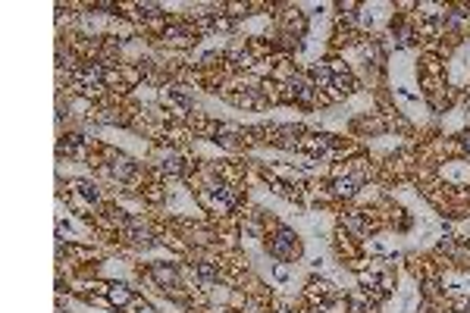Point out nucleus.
Returning <instances> with one entry per match:
<instances>
[{"label":"nucleus","instance_id":"obj_1","mask_svg":"<svg viewBox=\"0 0 470 313\" xmlns=\"http://www.w3.org/2000/svg\"><path fill=\"white\" fill-rule=\"evenodd\" d=\"M129 298H132V294L125 291L122 285H113V288H110V301H113V304H125Z\"/></svg>","mask_w":470,"mask_h":313},{"label":"nucleus","instance_id":"obj_2","mask_svg":"<svg viewBox=\"0 0 470 313\" xmlns=\"http://www.w3.org/2000/svg\"><path fill=\"white\" fill-rule=\"evenodd\" d=\"M467 147H470V138H467Z\"/></svg>","mask_w":470,"mask_h":313}]
</instances>
